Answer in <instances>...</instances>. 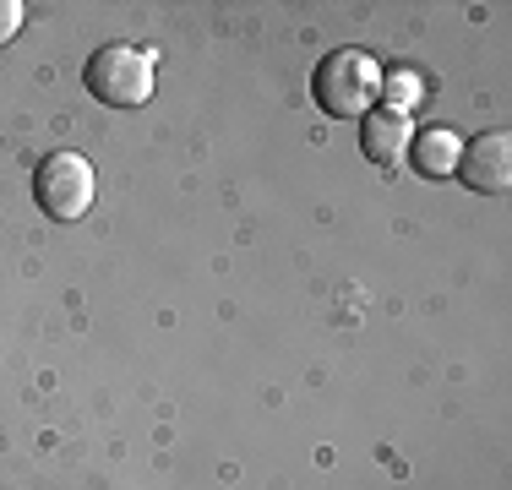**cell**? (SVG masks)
<instances>
[{"instance_id": "obj_1", "label": "cell", "mask_w": 512, "mask_h": 490, "mask_svg": "<svg viewBox=\"0 0 512 490\" xmlns=\"http://www.w3.org/2000/svg\"><path fill=\"white\" fill-rule=\"evenodd\" d=\"M311 93H316V104H322V115L360 120V115H371L376 98H382V66H376V55H365V49H333V55H322V66H316Z\"/></svg>"}, {"instance_id": "obj_2", "label": "cell", "mask_w": 512, "mask_h": 490, "mask_svg": "<svg viewBox=\"0 0 512 490\" xmlns=\"http://www.w3.org/2000/svg\"><path fill=\"white\" fill-rule=\"evenodd\" d=\"M88 93L109 109H137L153 98V55L137 44H104L82 71Z\"/></svg>"}, {"instance_id": "obj_3", "label": "cell", "mask_w": 512, "mask_h": 490, "mask_svg": "<svg viewBox=\"0 0 512 490\" xmlns=\"http://www.w3.org/2000/svg\"><path fill=\"white\" fill-rule=\"evenodd\" d=\"M33 196L39 207L60 224H77L82 213L93 207V164L82 153H50L33 175Z\"/></svg>"}, {"instance_id": "obj_4", "label": "cell", "mask_w": 512, "mask_h": 490, "mask_svg": "<svg viewBox=\"0 0 512 490\" xmlns=\"http://www.w3.org/2000/svg\"><path fill=\"white\" fill-rule=\"evenodd\" d=\"M458 175H463V186H474L485 196H502L512 186V137L507 131H491V137H480V142H463Z\"/></svg>"}, {"instance_id": "obj_5", "label": "cell", "mask_w": 512, "mask_h": 490, "mask_svg": "<svg viewBox=\"0 0 512 490\" xmlns=\"http://www.w3.org/2000/svg\"><path fill=\"white\" fill-rule=\"evenodd\" d=\"M360 120H365V126H360L365 158H371V164H382V169H393L398 158L409 153V142H414L409 115H398V109L387 104V109H371V115H360Z\"/></svg>"}, {"instance_id": "obj_6", "label": "cell", "mask_w": 512, "mask_h": 490, "mask_svg": "<svg viewBox=\"0 0 512 490\" xmlns=\"http://www.w3.org/2000/svg\"><path fill=\"white\" fill-rule=\"evenodd\" d=\"M409 153H414V164H420V175H453L458 158H463V137L447 126H431L425 137L409 142Z\"/></svg>"}, {"instance_id": "obj_7", "label": "cell", "mask_w": 512, "mask_h": 490, "mask_svg": "<svg viewBox=\"0 0 512 490\" xmlns=\"http://www.w3.org/2000/svg\"><path fill=\"white\" fill-rule=\"evenodd\" d=\"M22 28V0H0V44H11Z\"/></svg>"}]
</instances>
